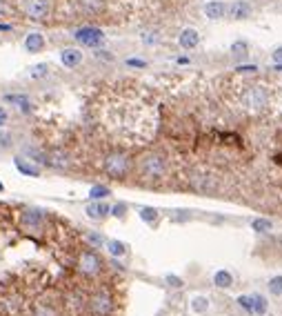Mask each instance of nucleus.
I'll list each match as a JSON object with an SVG mask.
<instances>
[{
	"instance_id": "4be33fe9",
	"label": "nucleus",
	"mask_w": 282,
	"mask_h": 316,
	"mask_svg": "<svg viewBox=\"0 0 282 316\" xmlns=\"http://www.w3.org/2000/svg\"><path fill=\"white\" fill-rule=\"evenodd\" d=\"M107 249H109V254H111L113 258H122L127 254V245L122 243V240H109Z\"/></svg>"
},
{
	"instance_id": "c03bdc74",
	"label": "nucleus",
	"mask_w": 282,
	"mask_h": 316,
	"mask_svg": "<svg viewBox=\"0 0 282 316\" xmlns=\"http://www.w3.org/2000/svg\"><path fill=\"white\" fill-rule=\"evenodd\" d=\"M273 69H276V71H282V65H280V62H276V65H273Z\"/></svg>"
},
{
	"instance_id": "f03ea898",
	"label": "nucleus",
	"mask_w": 282,
	"mask_h": 316,
	"mask_svg": "<svg viewBox=\"0 0 282 316\" xmlns=\"http://www.w3.org/2000/svg\"><path fill=\"white\" fill-rule=\"evenodd\" d=\"M103 169L109 178H113V181H122L131 169V160L125 151H111V154L105 156Z\"/></svg>"
},
{
	"instance_id": "e433bc0d",
	"label": "nucleus",
	"mask_w": 282,
	"mask_h": 316,
	"mask_svg": "<svg viewBox=\"0 0 282 316\" xmlns=\"http://www.w3.org/2000/svg\"><path fill=\"white\" fill-rule=\"evenodd\" d=\"M9 13V2L7 0H0V18H5Z\"/></svg>"
},
{
	"instance_id": "423d86ee",
	"label": "nucleus",
	"mask_w": 282,
	"mask_h": 316,
	"mask_svg": "<svg viewBox=\"0 0 282 316\" xmlns=\"http://www.w3.org/2000/svg\"><path fill=\"white\" fill-rule=\"evenodd\" d=\"M20 9L32 20H47L51 16V0H23Z\"/></svg>"
},
{
	"instance_id": "7ed1b4c3",
	"label": "nucleus",
	"mask_w": 282,
	"mask_h": 316,
	"mask_svg": "<svg viewBox=\"0 0 282 316\" xmlns=\"http://www.w3.org/2000/svg\"><path fill=\"white\" fill-rule=\"evenodd\" d=\"M240 102H242V107H245L247 111H253V114H258V111L267 109L269 93H267V89H264L262 85H249V87L242 91Z\"/></svg>"
},
{
	"instance_id": "4c0bfd02",
	"label": "nucleus",
	"mask_w": 282,
	"mask_h": 316,
	"mask_svg": "<svg viewBox=\"0 0 282 316\" xmlns=\"http://www.w3.org/2000/svg\"><path fill=\"white\" fill-rule=\"evenodd\" d=\"M127 65H129V67H144L147 62L140 60V58H129V60H127Z\"/></svg>"
},
{
	"instance_id": "6e6552de",
	"label": "nucleus",
	"mask_w": 282,
	"mask_h": 316,
	"mask_svg": "<svg viewBox=\"0 0 282 316\" xmlns=\"http://www.w3.org/2000/svg\"><path fill=\"white\" fill-rule=\"evenodd\" d=\"M78 270L85 276H96L103 270V261H100V256L96 252L85 249V252H80V256H78Z\"/></svg>"
},
{
	"instance_id": "6ab92c4d",
	"label": "nucleus",
	"mask_w": 282,
	"mask_h": 316,
	"mask_svg": "<svg viewBox=\"0 0 282 316\" xmlns=\"http://www.w3.org/2000/svg\"><path fill=\"white\" fill-rule=\"evenodd\" d=\"M205 16L209 18V20H220V18L224 16V2H220V0H211V2L205 4Z\"/></svg>"
},
{
	"instance_id": "c85d7f7f",
	"label": "nucleus",
	"mask_w": 282,
	"mask_h": 316,
	"mask_svg": "<svg viewBox=\"0 0 282 316\" xmlns=\"http://www.w3.org/2000/svg\"><path fill=\"white\" fill-rule=\"evenodd\" d=\"M231 53L236 58H245L247 56V43L245 40H236V43L231 45Z\"/></svg>"
},
{
	"instance_id": "f257e3e1",
	"label": "nucleus",
	"mask_w": 282,
	"mask_h": 316,
	"mask_svg": "<svg viewBox=\"0 0 282 316\" xmlns=\"http://www.w3.org/2000/svg\"><path fill=\"white\" fill-rule=\"evenodd\" d=\"M165 172H167V160L162 154L158 151H149L144 154L142 158L138 160V174L142 181L147 182H158L165 178Z\"/></svg>"
},
{
	"instance_id": "79ce46f5",
	"label": "nucleus",
	"mask_w": 282,
	"mask_h": 316,
	"mask_svg": "<svg viewBox=\"0 0 282 316\" xmlns=\"http://www.w3.org/2000/svg\"><path fill=\"white\" fill-rule=\"evenodd\" d=\"M189 218V214H176L174 218H171V221H176V223H180V221H187Z\"/></svg>"
},
{
	"instance_id": "a211bd4d",
	"label": "nucleus",
	"mask_w": 282,
	"mask_h": 316,
	"mask_svg": "<svg viewBox=\"0 0 282 316\" xmlns=\"http://www.w3.org/2000/svg\"><path fill=\"white\" fill-rule=\"evenodd\" d=\"M5 100L11 102V105H16L20 111H25V114H29V111L34 109V107H32V100H29L27 96H23V93H7Z\"/></svg>"
},
{
	"instance_id": "f3484780",
	"label": "nucleus",
	"mask_w": 282,
	"mask_h": 316,
	"mask_svg": "<svg viewBox=\"0 0 282 316\" xmlns=\"http://www.w3.org/2000/svg\"><path fill=\"white\" fill-rule=\"evenodd\" d=\"M25 49H27L29 53H38L45 49V36L38 34V31H32V34H27V38H25Z\"/></svg>"
},
{
	"instance_id": "72a5a7b5",
	"label": "nucleus",
	"mask_w": 282,
	"mask_h": 316,
	"mask_svg": "<svg viewBox=\"0 0 282 316\" xmlns=\"http://www.w3.org/2000/svg\"><path fill=\"white\" fill-rule=\"evenodd\" d=\"M236 71L238 74H253V71H258V67L255 65H238Z\"/></svg>"
},
{
	"instance_id": "a878e982",
	"label": "nucleus",
	"mask_w": 282,
	"mask_h": 316,
	"mask_svg": "<svg viewBox=\"0 0 282 316\" xmlns=\"http://www.w3.org/2000/svg\"><path fill=\"white\" fill-rule=\"evenodd\" d=\"M140 218H142L147 225H153V223L158 221V209H153V207H142V209H140Z\"/></svg>"
},
{
	"instance_id": "a18cd8bd",
	"label": "nucleus",
	"mask_w": 282,
	"mask_h": 316,
	"mask_svg": "<svg viewBox=\"0 0 282 316\" xmlns=\"http://www.w3.org/2000/svg\"><path fill=\"white\" fill-rule=\"evenodd\" d=\"M2 189H5V185H2V182H0V191H2Z\"/></svg>"
},
{
	"instance_id": "c756f323",
	"label": "nucleus",
	"mask_w": 282,
	"mask_h": 316,
	"mask_svg": "<svg viewBox=\"0 0 282 316\" xmlns=\"http://www.w3.org/2000/svg\"><path fill=\"white\" fill-rule=\"evenodd\" d=\"M140 38H142L144 45H156L158 40H160V36H158V31H144Z\"/></svg>"
},
{
	"instance_id": "4468645a",
	"label": "nucleus",
	"mask_w": 282,
	"mask_h": 316,
	"mask_svg": "<svg viewBox=\"0 0 282 316\" xmlns=\"http://www.w3.org/2000/svg\"><path fill=\"white\" fill-rule=\"evenodd\" d=\"M178 43H180V47H182L184 51H191V49H196L198 43H200V34H198L196 29H182Z\"/></svg>"
},
{
	"instance_id": "aec40b11",
	"label": "nucleus",
	"mask_w": 282,
	"mask_h": 316,
	"mask_svg": "<svg viewBox=\"0 0 282 316\" xmlns=\"http://www.w3.org/2000/svg\"><path fill=\"white\" fill-rule=\"evenodd\" d=\"M251 310H253V316H264L269 312V301L260 294H251Z\"/></svg>"
},
{
	"instance_id": "7c9ffc66",
	"label": "nucleus",
	"mask_w": 282,
	"mask_h": 316,
	"mask_svg": "<svg viewBox=\"0 0 282 316\" xmlns=\"http://www.w3.org/2000/svg\"><path fill=\"white\" fill-rule=\"evenodd\" d=\"M238 305H240L249 316H253V310H251V298L249 296H240V298H238Z\"/></svg>"
},
{
	"instance_id": "20e7f679",
	"label": "nucleus",
	"mask_w": 282,
	"mask_h": 316,
	"mask_svg": "<svg viewBox=\"0 0 282 316\" xmlns=\"http://www.w3.org/2000/svg\"><path fill=\"white\" fill-rule=\"evenodd\" d=\"M87 307L94 316H109L113 310V298L107 289H98L87 298Z\"/></svg>"
},
{
	"instance_id": "37998d69",
	"label": "nucleus",
	"mask_w": 282,
	"mask_h": 316,
	"mask_svg": "<svg viewBox=\"0 0 282 316\" xmlns=\"http://www.w3.org/2000/svg\"><path fill=\"white\" fill-rule=\"evenodd\" d=\"M11 25H0V31H9Z\"/></svg>"
},
{
	"instance_id": "5701e85b",
	"label": "nucleus",
	"mask_w": 282,
	"mask_h": 316,
	"mask_svg": "<svg viewBox=\"0 0 282 316\" xmlns=\"http://www.w3.org/2000/svg\"><path fill=\"white\" fill-rule=\"evenodd\" d=\"M251 227H253L258 234H269V231L273 229V223L269 221V218H255V221L251 223Z\"/></svg>"
},
{
	"instance_id": "ea45409f",
	"label": "nucleus",
	"mask_w": 282,
	"mask_h": 316,
	"mask_svg": "<svg viewBox=\"0 0 282 316\" xmlns=\"http://www.w3.org/2000/svg\"><path fill=\"white\" fill-rule=\"evenodd\" d=\"M87 238H89L91 243H96V245H103V236H100V234H89Z\"/></svg>"
},
{
	"instance_id": "f704fd0d",
	"label": "nucleus",
	"mask_w": 282,
	"mask_h": 316,
	"mask_svg": "<svg viewBox=\"0 0 282 316\" xmlns=\"http://www.w3.org/2000/svg\"><path fill=\"white\" fill-rule=\"evenodd\" d=\"M125 212H127V205H122V203H118L116 207H111V214H113V216H118V218L125 216Z\"/></svg>"
},
{
	"instance_id": "9b49d317",
	"label": "nucleus",
	"mask_w": 282,
	"mask_h": 316,
	"mask_svg": "<svg viewBox=\"0 0 282 316\" xmlns=\"http://www.w3.org/2000/svg\"><path fill=\"white\" fill-rule=\"evenodd\" d=\"M76 9L82 16H98L105 9V0H76Z\"/></svg>"
},
{
	"instance_id": "bb28decb",
	"label": "nucleus",
	"mask_w": 282,
	"mask_h": 316,
	"mask_svg": "<svg viewBox=\"0 0 282 316\" xmlns=\"http://www.w3.org/2000/svg\"><path fill=\"white\" fill-rule=\"evenodd\" d=\"M47 74H49V65H45V62L34 65L32 69H29V76H32V78H45Z\"/></svg>"
},
{
	"instance_id": "2f4dec72",
	"label": "nucleus",
	"mask_w": 282,
	"mask_h": 316,
	"mask_svg": "<svg viewBox=\"0 0 282 316\" xmlns=\"http://www.w3.org/2000/svg\"><path fill=\"white\" fill-rule=\"evenodd\" d=\"M34 316H56V312L51 310L49 305H38L36 307V314H34Z\"/></svg>"
},
{
	"instance_id": "a19ab883",
	"label": "nucleus",
	"mask_w": 282,
	"mask_h": 316,
	"mask_svg": "<svg viewBox=\"0 0 282 316\" xmlns=\"http://www.w3.org/2000/svg\"><path fill=\"white\" fill-rule=\"evenodd\" d=\"M7 118H9V116H7V111L0 107V127H5V125H7Z\"/></svg>"
},
{
	"instance_id": "c9c22d12",
	"label": "nucleus",
	"mask_w": 282,
	"mask_h": 316,
	"mask_svg": "<svg viewBox=\"0 0 282 316\" xmlns=\"http://www.w3.org/2000/svg\"><path fill=\"white\" fill-rule=\"evenodd\" d=\"M0 147H11V136H9V134H0Z\"/></svg>"
},
{
	"instance_id": "1a4fd4ad",
	"label": "nucleus",
	"mask_w": 282,
	"mask_h": 316,
	"mask_svg": "<svg viewBox=\"0 0 282 316\" xmlns=\"http://www.w3.org/2000/svg\"><path fill=\"white\" fill-rule=\"evenodd\" d=\"M73 38L82 47H98L105 40V31L98 29V27H80V29L73 31Z\"/></svg>"
},
{
	"instance_id": "58836bf2",
	"label": "nucleus",
	"mask_w": 282,
	"mask_h": 316,
	"mask_svg": "<svg viewBox=\"0 0 282 316\" xmlns=\"http://www.w3.org/2000/svg\"><path fill=\"white\" fill-rule=\"evenodd\" d=\"M271 56H273V60H276V62H280V65H282V47L273 49V53H271Z\"/></svg>"
},
{
	"instance_id": "cd10ccee",
	"label": "nucleus",
	"mask_w": 282,
	"mask_h": 316,
	"mask_svg": "<svg viewBox=\"0 0 282 316\" xmlns=\"http://www.w3.org/2000/svg\"><path fill=\"white\" fill-rule=\"evenodd\" d=\"M269 292H271L273 296H282V276H273V278L269 280Z\"/></svg>"
},
{
	"instance_id": "412c9836",
	"label": "nucleus",
	"mask_w": 282,
	"mask_h": 316,
	"mask_svg": "<svg viewBox=\"0 0 282 316\" xmlns=\"http://www.w3.org/2000/svg\"><path fill=\"white\" fill-rule=\"evenodd\" d=\"M213 283L218 285V287H222V289H229L233 285V276H231V271H227V270H218L213 274Z\"/></svg>"
},
{
	"instance_id": "393cba45",
	"label": "nucleus",
	"mask_w": 282,
	"mask_h": 316,
	"mask_svg": "<svg viewBox=\"0 0 282 316\" xmlns=\"http://www.w3.org/2000/svg\"><path fill=\"white\" fill-rule=\"evenodd\" d=\"M191 310L196 312V314H205V312L209 310V298H207V296H196L191 301Z\"/></svg>"
},
{
	"instance_id": "39448f33",
	"label": "nucleus",
	"mask_w": 282,
	"mask_h": 316,
	"mask_svg": "<svg viewBox=\"0 0 282 316\" xmlns=\"http://www.w3.org/2000/svg\"><path fill=\"white\" fill-rule=\"evenodd\" d=\"M20 225L27 231H42L47 225V212L40 207H27L20 214Z\"/></svg>"
},
{
	"instance_id": "f8f14e48",
	"label": "nucleus",
	"mask_w": 282,
	"mask_h": 316,
	"mask_svg": "<svg viewBox=\"0 0 282 316\" xmlns=\"http://www.w3.org/2000/svg\"><path fill=\"white\" fill-rule=\"evenodd\" d=\"M60 62H63L67 69H73L82 62V51L80 49H73V47H67L60 51Z\"/></svg>"
},
{
	"instance_id": "2eb2a0df",
	"label": "nucleus",
	"mask_w": 282,
	"mask_h": 316,
	"mask_svg": "<svg viewBox=\"0 0 282 316\" xmlns=\"http://www.w3.org/2000/svg\"><path fill=\"white\" fill-rule=\"evenodd\" d=\"M249 13H251V4L247 0H236V2L229 4V16L233 20H245V18H249Z\"/></svg>"
},
{
	"instance_id": "ddd939ff",
	"label": "nucleus",
	"mask_w": 282,
	"mask_h": 316,
	"mask_svg": "<svg viewBox=\"0 0 282 316\" xmlns=\"http://www.w3.org/2000/svg\"><path fill=\"white\" fill-rule=\"evenodd\" d=\"M87 216L94 218V221H103V218H107L109 214H111V207H109L107 203H103V200H94L91 205H87Z\"/></svg>"
},
{
	"instance_id": "473e14b6",
	"label": "nucleus",
	"mask_w": 282,
	"mask_h": 316,
	"mask_svg": "<svg viewBox=\"0 0 282 316\" xmlns=\"http://www.w3.org/2000/svg\"><path fill=\"white\" fill-rule=\"evenodd\" d=\"M165 280H167V285H169V287H174V289H180V287H182V280H180L178 276L167 274V276H165Z\"/></svg>"
},
{
	"instance_id": "0eeeda50",
	"label": "nucleus",
	"mask_w": 282,
	"mask_h": 316,
	"mask_svg": "<svg viewBox=\"0 0 282 316\" xmlns=\"http://www.w3.org/2000/svg\"><path fill=\"white\" fill-rule=\"evenodd\" d=\"M189 185L198 191V194H213L218 189V182H215V176L209 172H191L189 176Z\"/></svg>"
},
{
	"instance_id": "9d476101",
	"label": "nucleus",
	"mask_w": 282,
	"mask_h": 316,
	"mask_svg": "<svg viewBox=\"0 0 282 316\" xmlns=\"http://www.w3.org/2000/svg\"><path fill=\"white\" fill-rule=\"evenodd\" d=\"M69 163H71V158L65 149H51L45 154V165L51 169H67Z\"/></svg>"
},
{
	"instance_id": "dca6fc26",
	"label": "nucleus",
	"mask_w": 282,
	"mask_h": 316,
	"mask_svg": "<svg viewBox=\"0 0 282 316\" xmlns=\"http://www.w3.org/2000/svg\"><path fill=\"white\" fill-rule=\"evenodd\" d=\"M14 165H16V169H18L23 176H29V178H38V176H40V167H38V165H32L29 160H25L23 156H16Z\"/></svg>"
},
{
	"instance_id": "b1692460",
	"label": "nucleus",
	"mask_w": 282,
	"mask_h": 316,
	"mask_svg": "<svg viewBox=\"0 0 282 316\" xmlns=\"http://www.w3.org/2000/svg\"><path fill=\"white\" fill-rule=\"evenodd\" d=\"M109 194H111V189H109V187H105V185H94L89 189V198L91 200H105Z\"/></svg>"
}]
</instances>
